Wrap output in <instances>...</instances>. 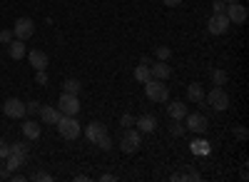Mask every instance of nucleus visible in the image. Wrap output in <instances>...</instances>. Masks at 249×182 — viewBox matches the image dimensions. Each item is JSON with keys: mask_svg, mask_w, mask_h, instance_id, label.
I'll return each mask as SVG.
<instances>
[{"mask_svg": "<svg viewBox=\"0 0 249 182\" xmlns=\"http://www.w3.org/2000/svg\"><path fill=\"white\" fill-rule=\"evenodd\" d=\"M237 135H239V137L244 140V137H247V130H244V127H237Z\"/></svg>", "mask_w": 249, "mask_h": 182, "instance_id": "nucleus-38", "label": "nucleus"}, {"mask_svg": "<svg viewBox=\"0 0 249 182\" xmlns=\"http://www.w3.org/2000/svg\"><path fill=\"white\" fill-rule=\"evenodd\" d=\"M37 115H40V120H43L45 125H55L57 120L62 117V112L55 110L53 105H40V112H37Z\"/></svg>", "mask_w": 249, "mask_h": 182, "instance_id": "nucleus-15", "label": "nucleus"}, {"mask_svg": "<svg viewBox=\"0 0 249 182\" xmlns=\"http://www.w3.org/2000/svg\"><path fill=\"white\" fill-rule=\"evenodd\" d=\"M224 15L227 18H230V23H234V25H242V23H247V8L239 3V0H237V3H230V5H227L224 8Z\"/></svg>", "mask_w": 249, "mask_h": 182, "instance_id": "nucleus-9", "label": "nucleus"}, {"mask_svg": "<svg viewBox=\"0 0 249 182\" xmlns=\"http://www.w3.org/2000/svg\"><path fill=\"white\" fill-rule=\"evenodd\" d=\"M187 112H190V110H187V105L182 103V100H175V103L167 105V115H170L172 120H184Z\"/></svg>", "mask_w": 249, "mask_h": 182, "instance_id": "nucleus-18", "label": "nucleus"}, {"mask_svg": "<svg viewBox=\"0 0 249 182\" xmlns=\"http://www.w3.org/2000/svg\"><path fill=\"white\" fill-rule=\"evenodd\" d=\"M152 77V73H150V65H144V63H140L137 68H135V80H137V83H147V80Z\"/></svg>", "mask_w": 249, "mask_h": 182, "instance_id": "nucleus-21", "label": "nucleus"}, {"mask_svg": "<svg viewBox=\"0 0 249 182\" xmlns=\"http://www.w3.org/2000/svg\"><path fill=\"white\" fill-rule=\"evenodd\" d=\"M224 8H227V3H222V0H214V5H212L214 13H224Z\"/></svg>", "mask_w": 249, "mask_h": 182, "instance_id": "nucleus-35", "label": "nucleus"}, {"mask_svg": "<svg viewBox=\"0 0 249 182\" xmlns=\"http://www.w3.org/2000/svg\"><path fill=\"white\" fill-rule=\"evenodd\" d=\"M157 127V117L155 115H140L137 117V130L140 132H155Z\"/></svg>", "mask_w": 249, "mask_h": 182, "instance_id": "nucleus-16", "label": "nucleus"}, {"mask_svg": "<svg viewBox=\"0 0 249 182\" xmlns=\"http://www.w3.org/2000/svg\"><path fill=\"white\" fill-rule=\"evenodd\" d=\"M192 152H197V155H207V152H210V145H207L204 140H202V143H192Z\"/></svg>", "mask_w": 249, "mask_h": 182, "instance_id": "nucleus-27", "label": "nucleus"}, {"mask_svg": "<svg viewBox=\"0 0 249 182\" xmlns=\"http://www.w3.org/2000/svg\"><path fill=\"white\" fill-rule=\"evenodd\" d=\"M0 172H3V167H0Z\"/></svg>", "mask_w": 249, "mask_h": 182, "instance_id": "nucleus-40", "label": "nucleus"}, {"mask_svg": "<svg viewBox=\"0 0 249 182\" xmlns=\"http://www.w3.org/2000/svg\"><path fill=\"white\" fill-rule=\"evenodd\" d=\"M187 100H192V103H199V100H204V88L199 83H192L190 88H187Z\"/></svg>", "mask_w": 249, "mask_h": 182, "instance_id": "nucleus-20", "label": "nucleus"}, {"mask_svg": "<svg viewBox=\"0 0 249 182\" xmlns=\"http://www.w3.org/2000/svg\"><path fill=\"white\" fill-rule=\"evenodd\" d=\"M35 80H37V85H48V73L45 70H37L35 73Z\"/></svg>", "mask_w": 249, "mask_h": 182, "instance_id": "nucleus-32", "label": "nucleus"}, {"mask_svg": "<svg viewBox=\"0 0 249 182\" xmlns=\"http://www.w3.org/2000/svg\"><path fill=\"white\" fill-rule=\"evenodd\" d=\"M120 125H122V127H135V117H132V115H122V117H120Z\"/></svg>", "mask_w": 249, "mask_h": 182, "instance_id": "nucleus-30", "label": "nucleus"}, {"mask_svg": "<svg viewBox=\"0 0 249 182\" xmlns=\"http://www.w3.org/2000/svg\"><path fill=\"white\" fill-rule=\"evenodd\" d=\"M100 180H102V182H112V180H115V175H102Z\"/></svg>", "mask_w": 249, "mask_h": 182, "instance_id": "nucleus-37", "label": "nucleus"}, {"mask_svg": "<svg viewBox=\"0 0 249 182\" xmlns=\"http://www.w3.org/2000/svg\"><path fill=\"white\" fill-rule=\"evenodd\" d=\"M8 50H10V57H13V60H23V57L28 55L25 40H18V37H15V40H10V48H8Z\"/></svg>", "mask_w": 249, "mask_h": 182, "instance_id": "nucleus-17", "label": "nucleus"}, {"mask_svg": "<svg viewBox=\"0 0 249 182\" xmlns=\"http://www.w3.org/2000/svg\"><path fill=\"white\" fill-rule=\"evenodd\" d=\"M144 95H147V100H152V103H167L170 100V88L164 85V80L150 77L147 83H144Z\"/></svg>", "mask_w": 249, "mask_h": 182, "instance_id": "nucleus-2", "label": "nucleus"}, {"mask_svg": "<svg viewBox=\"0 0 249 182\" xmlns=\"http://www.w3.org/2000/svg\"><path fill=\"white\" fill-rule=\"evenodd\" d=\"M25 57L30 60L33 70H45V68H48V63H50L48 53H43V50H28V55H25Z\"/></svg>", "mask_w": 249, "mask_h": 182, "instance_id": "nucleus-12", "label": "nucleus"}, {"mask_svg": "<svg viewBox=\"0 0 249 182\" xmlns=\"http://www.w3.org/2000/svg\"><path fill=\"white\" fill-rule=\"evenodd\" d=\"M204 103H207V108L214 110V112H224L227 108H230V95L224 92V88L214 85V90H210L204 95Z\"/></svg>", "mask_w": 249, "mask_h": 182, "instance_id": "nucleus-3", "label": "nucleus"}, {"mask_svg": "<svg viewBox=\"0 0 249 182\" xmlns=\"http://www.w3.org/2000/svg\"><path fill=\"white\" fill-rule=\"evenodd\" d=\"M212 83L217 88H224L227 85V73L224 70H212Z\"/></svg>", "mask_w": 249, "mask_h": 182, "instance_id": "nucleus-23", "label": "nucleus"}, {"mask_svg": "<svg viewBox=\"0 0 249 182\" xmlns=\"http://www.w3.org/2000/svg\"><path fill=\"white\" fill-rule=\"evenodd\" d=\"M207 117L202 115V112H187L184 115V127L187 130H192V132H197V135H202V132H207Z\"/></svg>", "mask_w": 249, "mask_h": 182, "instance_id": "nucleus-6", "label": "nucleus"}, {"mask_svg": "<svg viewBox=\"0 0 249 182\" xmlns=\"http://www.w3.org/2000/svg\"><path fill=\"white\" fill-rule=\"evenodd\" d=\"M82 132H85V137L90 140V143H97V140L107 132V127H105V123H100V120H92L88 127H82Z\"/></svg>", "mask_w": 249, "mask_h": 182, "instance_id": "nucleus-11", "label": "nucleus"}, {"mask_svg": "<svg viewBox=\"0 0 249 182\" xmlns=\"http://www.w3.org/2000/svg\"><path fill=\"white\" fill-rule=\"evenodd\" d=\"M155 55H157V60H170V55H172V50H170L167 45H160V48L155 50Z\"/></svg>", "mask_w": 249, "mask_h": 182, "instance_id": "nucleus-26", "label": "nucleus"}, {"mask_svg": "<svg viewBox=\"0 0 249 182\" xmlns=\"http://www.w3.org/2000/svg\"><path fill=\"white\" fill-rule=\"evenodd\" d=\"M162 3L167 8H177V5H182V0H162Z\"/></svg>", "mask_w": 249, "mask_h": 182, "instance_id": "nucleus-36", "label": "nucleus"}, {"mask_svg": "<svg viewBox=\"0 0 249 182\" xmlns=\"http://www.w3.org/2000/svg\"><path fill=\"white\" fill-rule=\"evenodd\" d=\"M230 18H227L224 13H212L210 23H207V30H210L212 35H224L227 30H230Z\"/></svg>", "mask_w": 249, "mask_h": 182, "instance_id": "nucleus-7", "label": "nucleus"}, {"mask_svg": "<svg viewBox=\"0 0 249 182\" xmlns=\"http://www.w3.org/2000/svg\"><path fill=\"white\" fill-rule=\"evenodd\" d=\"M40 112V103L33 100V103H25V115H37Z\"/></svg>", "mask_w": 249, "mask_h": 182, "instance_id": "nucleus-28", "label": "nucleus"}, {"mask_svg": "<svg viewBox=\"0 0 249 182\" xmlns=\"http://www.w3.org/2000/svg\"><path fill=\"white\" fill-rule=\"evenodd\" d=\"M150 73H152L155 80H167V77L172 75V68H170L167 60H157V63L150 65Z\"/></svg>", "mask_w": 249, "mask_h": 182, "instance_id": "nucleus-13", "label": "nucleus"}, {"mask_svg": "<svg viewBox=\"0 0 249 182\" xmlns=\"http://www.w3.org/2000/svg\"><path fill=\"white\" fill-rule=\"evenodd\" d=\"M170 132L175 135V137H182L184 132H187V127L179 123V120H172V125H170Z\"/></svg>", "mask_w": 249, "mask_h": 182, "instance_id": "nucleus-25", "label": "nucleus"}, {"mask_svg": "<svg viewBox=\"0 0 249 182\" xmlns=\"http://www.w3.org/2000/svg\"><path fill=\"white\" fill-rule=\"evenodd\" d=\"M13 35H15L18 40L33 37V35H35V23H33L30 18H18V20H15V28H13Z\"/></svg>", "mask_w": 249, "mask_h": 182, "instance_id": "nucleus-8", "label": "nucleus"}, {"mask_svg": "<svg viewBox=\"0 0 249 182\" xmlns=\"http://www.w3.org/2000/svg\"><path fill=\"white\" fill-rule=\"evenodd\" d=\"M40 132H43V130H40V125L35 123V120H25V123H23V135L28 140H37Z\"/></svg>", "mask_w": 249, "mask_h": 182, "instance_id": "nucleus-19", "label": "nucleus"}, {"mask_svg": "<svg viewBox=\"0 0 249 182\" xmlns=\"http://www.w3.org/2000/svg\"><path fill=\"white\" fill-rule=\"evenodd\" d=\"M3 112L8 117H13V120H20V117H25V103H23V100H18V97H10V100H5Z\"/></svg>", "mask_w": 249, "mask_h": 182, "instance_id": "nucleus-10", "label": "nucleus"}, {"mask_svg": "<svg viewBox=\"0 0 249 182\" xmlns=\"http://www.w3.org/2000/svg\"><path fill=\"white\" fill-rule=\"evenodd\" d=\"M95 145H97L100 150H105V152H107V150H112V145H115V143H112V137L105 132V135H102V137L97 140V143H95Z\"/></svg>", "mask_w": 249, "mask_h": 182, "instance_id": "nucleus-24", "label": "nucleus"}, {"mask_svg": "<svg viewBox=\"0 0 249 182\" xmlns=\"http://www.w3.org/2000/svg\"><path fill=\"white\" fill-rule=\"evenodd\" d=\"M28 157L30 155H23V152H18V150H10V155L5 157L8 160V172H15V170H20V167H23L25 163H28Z\"/></svg>", "mask_w": 249, "mask_h": 182, "instance_id": "nucleus-14", "label": "nucleus"}, {"mask_svg": "<svg viewBox=\"0 0 249 182\" xmlns=\"http://www.w3.org/2000/svg\"><path fill=\"white\" fill-rule=\"evenodd\" d=\"M33 180H35V182H50V180H53V175H50V172H35V175H33Z\"/></svg>", "mask_w": 249, "mask_h": 182, "instance_id": "nucleus-31", "label": "nucleus"}, {"mask_svg": "<svg viewBox=\"0 0 249 182\" xmlns=\"http://www.w3.org/2000/svg\"><path fill=\"white\" fill-rule=\"evenodd\" d=\"M13 40V30H0V43H10Z\"/></svg>", "mask_w": 249, "mask_h": 182, "instance_id": "nucleus-34", "label": "nucleus"}, {"mask_svg": "<svg viewBox=\"0 0 249 182\" xmlns=\"http://www.w3.org/2000/svg\"><path fill=\"white\" fill-rule=\"evenodd\" d=\"M140 145H142V132L135 130V127H124V132L120 137V150L124 155H132V152L140 150Z\"/></svg>", "mask_w": 249, "mask_h": 182, "instance_id": "nucleus-4", "label": "nucleus"}, {"mask_svg": "<svg viewBox=\"0 0 249 182\" xmlns=\"http://www.w3.org/2000/svg\"><path fill=\"white\" fill-rule=\"evenodd\" d=\"M57 110H60L62 115H77V112H80V100H77V95L62 92L60 100H57Z\"/></svg>", "mask_w": 249, "mask_h": 182, "instance_id": "nucleus-5", "label": "nucleus"}, {"mask_svg": "<svg viewBox=\"0 0 249 182\" xmlns=\"http://www.w3.org/2000/svg\"><path fill=\"white\" fill-rule=\"evenodd\" d=\"M10 150H18V152H23V155H30V145H28V143H15V145H10Z\"/></svg>", "mask_w": 249, "mask_h": 182, "instance_id": "nucleus-29", "label": "nucleus"}, {"mask_svg": "<svg viewBox=\"0 0 249 182\" xmlns=\"http://www.w3.org/2000/svg\"><path fill=\"white\" fill-rule=\"evenodd\" d=\"M82 90V83L80 80H75V77H68L65 83H62V92H70V95H77Z\"/></svg>", "mask_w": 249, "mask_h": 182, "instance_id": "nucleus-22", "label": "nucleus"}, {"mask_svg": "<svg viewBox=\"0 0 249 182\" xmlns=\"http://www.w3.org/2000/svg\"><path fill=\"white\" fill-rule=\"evenodd\" d=\"M10 155V145L5 143V140H0V160H5Z\"/></svg>", "mask_w": 249, "mask_h": 182, "instance_id": "nucleus-33", "label": "nucleus"}, {"mask_svg": "<svg viewBox=\"0 0 249 182\" xmlns=\"http://www.w3.org/2000/svg\"><path fill=\"white\" fill-rule=\"evenodd\" d=\"M60 137H65V140H77L82 135V125L77 123V115H62L57 123H55Z\"/></svg>", "mask_w": 249, "mask_h": 182, "instance_id": "nucleus-1", "label": "nucleus"}, {"mask_svg": "<svg viewBox=\"0 0 249 182\" xmlns=\"http://www.w3.org/2000/svg\"><path fill=\"white\" fill-rule=\"evenodd\" d=\"M222 3H227V5H230V3H237V0H222Z\"/></svg>", "mask_w": 249, "mask_h": 182, "instance_id": "nucleus-39", "label": "nucleus"}]
</instances>
